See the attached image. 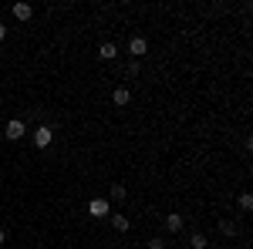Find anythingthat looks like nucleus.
Segmentation results:
<instances>
[{
	"label": "nucleus",
	"mask_w": 253,
	"mask_h": 249,
	"mask_svg": "<svg viewBox=\"0 0 253 249\" xmlns=\"http://www.w3.org/2000/svg\"><path fill=\"white\" fill-rule=\"evenodd\" d=\"M128 54H132V58H145V54H149V40L145 37H132L128 40Z\"/></svg>",
	"instance_id": "1"
},
{
	"label": "nucleus",
	"mask_w": 253,
	"mask_h": 249,
	"mask_svg": "<svg viewBox=\"0 0 253 249\" xmlns=\"http://www.w3.org/2000/svg\"><path fill=\"white\" fill-rule=\"evenodd\" d=\"M7 138H10V142H17V138H24V135H27V128H24V121H20V118H14V121H7Z\"/></svg>",
	"instance_id": "2"
},
{
	"label": "nucleus",
	"mask_w": 253,
	"mask_h": 249,
	"mask_svg": "<svg viewBox=\"0 0 253 249\" xmlns=\"http://www.w3.org/2000/svg\"><path fill=\"white\" fill-rule=\"evenodd\" d=\"M88 215H98V219H101V215H112V212H108V199H91V202H88Z\"/></svg>",
	"instance_id": "3"
},
{
	"label": "nucleus",
	"mask_w": 253,
	"mask_h": 249,
	"mask_svg": "<svg viewBox=\"0 0 253 249\" xmlns=\"http://www.w3.org/2000/svg\"><path fill=\"white\" fill-rule=\"evenodd\" d=\"M51 138H54V132H51L47 125H41L38 132H34V145H38V148H47V145H51Z\"/></svg>",
	"instance_id": "4"
},
{
	"label": "nucleus",
	"mask_w": 253,
	"mask_h": 249,
	"mask_svg": "<svg viewBox=\"0 0 253 249\" xmlns=\"http://www.w3.org/2000/svg\"><path fill=\"white\" fill-rule=\"evenodd\" d=\"M98 58H101V61H115V58H118V47H115V44H108V40H105V44L98 47Z\"/></svg>",
	"instance_id": "5"
},
{
	"label": "nucleus",
	"mask_w": 253,
	"mask_h": 249,
	"mask_svg": "<svg viewBox=\"0 0 253 249\" xmlns=\"http://www.w3.org/2000/svg\"><path fill=\"white\" fill-rule=\"evenodd\" d=\"M31 14H34L31 3H14V17L17 20H31Z\"/></svg>",
	"instance_id": "6"
},
{
	"label": "nucleus",
	"mask_w": 253,
	"mask_h": 249,
	"mask_svg": "<svg viewBox=\"0 0 253 249\" xmlns=\"http://www.w3.org/2000/svg\"><path fill=\"white\" fill-rule=\"evenodd\" d=\"M166 229H169V232H179V229H182V215H179V212L166 215Z\"/></svg>",
	"instance_id": "7"
},
{
	"label": "nucleus",
	"mask_w": 253,
	"mask_h": 249,
	"mask_svg": "<svg viewBox=\"0 0 253 249\" xmlns=\"http://www.w3.org/2000/svg\"><path fill=\"white\" fill-rule=\"evenodd\" d=\"M112 101H115V105H128V101H132V91H128V88H115Z\"/></svg>",
	"instance_id": "8"
},
{
	"label": "nucleus",
	"mask_w": 253,
	"mask_h": 249,
	"mask_svg": "<svg viewBox=\"0 0 253 249\" xmlns=\"http://www.w3.org/2000/svg\"><path fill=\"white\" fill-rule=\"evenodd\" d=\"M189 246H193V249H210V243H206L203 232H193V236H189Z\"/></svg>",
	"instance_id": "9"
},
{
	"label": "nucleus",
	"mask_w": 253,
	"mask_h": 249,
	"mask_svg": "<svg viewBox=\"0 0 253 249\" xmlns=\"http://www.w3.org/2000/svg\"><path fill=\"white\" fill-rule=\"evenodd\" d=\"M112 226H115L118 232H128V226H132V222H128L125 215H112Z\"/></svg>",
	"instance_id": "10"
},
{
	"label": "nucleus",
	"mask_w": 253,
	"mask_h": 249,
	"mask_svg": "<svg viewBox=\"0 0 253 249\" xmlns=\"http://www.w3.org/2000/svg\"><path fill=\"white\" fill-rule=\"evenodd\" d=\"M108 199H112V202H122V199H125V185H112V189H108Z\"/></svg>",
	"instance_id": "11"
},
{
	"label": "nucleus",
	"mask_w": 253,
	"mask_h": 249,
	"mask_svg": "<svg viewBox=\"0 0 253 249\" xmlns=\"http://www.w3.org/2000/svg\"><path fill=\"white\" fill-rule=\"evenodd\" d=\"M240 209H243V212L253 209V195H250V192H243V195H240Z\"/></svg>",
	"instance_id": "12"
},
{
	"label": "nucleus",
	"mask_w": 253,
	"mask_h": 249,
	"mask_svg": "<svg viewBox=\"0 0 253 249\" xmlns=\"http://www.w3.org/2000/svg\"><path fill=\"white\" fill-rule=\"evenodd\" d=\"M219 232H223V236H233V232H236V222L223 219V222H219Z\"/></svg>",
	"instance_id": "13"
},
{
	"label": "nucleus",
	"mask_w": 253,
	"mask_h": 249,
	"mask_svg": "<svg viewBox=\"0 0 253 249\" xmlns=\"http://www.w3.org/2000/svg\"><path fill=\"white\" fill-rule=\"evenodd\" d=\"M149 249H166V239H162V236H152V239H149Z\"/></svg>",
	"instance_id": "14"
},
{
	"label": "nucleus",
	"mask_w": 253,
	"mask_h": 249,
	"mask_svg": "<svg viewBox=\"0 0 253 249\" xmlns=\"http://www.w3.org/2000/svg\"><path fill=\"white\" fill-rule=\"evenodd\" d=\"M3 37H7V27H3V24H0V40H3Z\"/></svg>",
	"instance_id": "15"
},
{
	"label": "nucleus",
	"mask_w": 253,
	"mask_h": 249,
	"mask_svg": "<svg viewBox=\"0 0 253 249\" xmlns=\"http://www.w3.org/2000/svg\"><path fill=\"white\" fill-rule=\"evenodd\" d=\"M3 239H7V236H3V229H0V246H3Z\"/></svg>",
	"instance_id": "16"
}]
</instances>
